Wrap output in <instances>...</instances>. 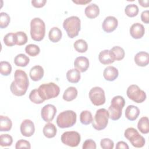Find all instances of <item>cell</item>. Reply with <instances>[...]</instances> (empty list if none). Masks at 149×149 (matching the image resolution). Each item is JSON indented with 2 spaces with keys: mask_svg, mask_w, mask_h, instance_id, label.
Segmentation results:
<instances>
[{
  "mask_svg": "<svg viewBox=\"0 0 149 149\" xmlns=\"http://www.w3.org/2000/svg\"><path fill=\"white\" fill-rule=\"evenodd\" d=\"M14 78L15 80L12 82L10 86L12 93L16 96L24 95L29 85L26 73L21 69H17L15 72Z\"/></svg>",
  "mask_w": 149,
  "mask_h": 149,
  "instance_id": "1",
  "label": "cell"
},
{
  "mask_svg": "<svg viewBox=\"0 0 149 149\" xmlns=\"http://www.w3.org/2000/svg\"><path fill=\"white\" fill-rule=\"evenodd\" d=\"M124 136L130 142L133 147L136 148H141L146 143L145 139L133 127L126 129L124 132Z\"/></svg>",
  "mask_w": 149,
  "mask_h": 149,
  "instance_id": "8",
  "label": "cell"
},
{
  "mask_svg": "<svg viewBox=\"0 0 149 149\" xmlns=\"http://www.w3.org/2000/svg\"><path fill=\"white\" fill-rule=\"evenodd\" d=\"M140 114V109L136 106L130 105L127 107L125 110V116L126 118L130 120H135Z\"/></svg>",
  "mask_w": 149,
  "mask_h": 149,
  "instance_id": "20",
  "label": "cell"
},
{
  "mask_svg": "<svg viewBox=\"0 0 149 149\" xmlns=\"http://www.w3.org/2000/svg\"><path fill=\"white\" fill-rule=\"evenodd\" d=\"M10 16L7 13L1 12L0 13V27L1 29L6 28L10 23Z\"/></svg>",
  "mask_w": 149,
  "mask_h": 149,
  "instance_id": "40",
  "label": "cell"
},
{
  "mask_svg": "<svg viewBox=\"0 0 149 149\" xmlns=\"http://www.w3.org/2000/svg\"><path fill=\"white\" fill-rule=\"evenodd\" d=\"M74 66L80 72H86L89 67L88 59L85 56H78L74 61Z\"/></svg>",
  "mask_w": 149,
  "mask_h": 149,
  "instance_id": "17",
  "label": "cell"
},
{
  "mask_svg": "<svg viewBox=\"0 0 149 149\" xmlns=\"http://www.w3.org/2000/svg\"><path fill=\"white\" fill-rule=\"evenodd\" d=\"M62 142L69 147H77L81 140L80 134L76 131H68L64 132L61 136Z\"/></svg>",
  "mask_w": 149,
  "mask_h": 149,
  "instance_id": "10",
  "label": "cell"
},
{
  "mask_svg": "<svg viewBox=\"0 0 149 149\" xmlns=\"http://www.w3.org/2000/svg\"><path fill=\"white\" fill-rule=\"evenodd\" d=\"M99 61L103 65H109L113 62L114 61L112 59L109 51L108 49H105L101 51L98 55Z\"/></svg>",
  "mask_w": 149,
  "mask_h": 149,
  "instance_id": "29",
  "label": "cell"
},
{
  "mask_svg": "<svg viewBox=\"0 0 149 149\" xmlns=\"http://www.w3.org/2000/svg\"><path fill=\"white\" fill-rule=\"evenodd\" d=\"M0 72L3 76H7L9 75L12 72L10 63L7 61H1L0 62Z\"/></svg>",
  "mask_w": 149,
  "mask_h": 149,
  "instance_id": "37",
  "label": "cell"
},
{
  "mask_svg": "<svg viewBox=\"0 0 149 149\" xmlns=\"http://www.w3.org/2000/svg\"><path fill=\"white\" fill-rule=\"evenodd\" d=\"M89 98L92 104L100 106L105 102V95L104 90L100 87H94L89 91Z\"/></svg>",
  "mask_w": 149,
  "mask_h": 149,
  "instance_id": "11",
  "label": "cell"
},
{
  "mask_svg": "<svg viewBox=\"0 0 149 149\" xmlns=\"http://www.w3.org/2000/svg\"><path fill=\"white\" fill-rule=\"evenodd\" d=\"M134 61L139 66L144 67L149 63V54L147 52L141 51L136 54Z\"/></svg>",
  "mask_w": 149,
  "mask_h": 149,
  "instance_id": "16",
  "label": "cell"
},
{
  "mask_svg": "<svg viewBox=\"0 0 149 149\" xmlns=\"http://www.w3.org/2000/svg\"><path fill=\"white\" fill-rule=\"evenodd\" d=\"M80 72L77 69H72L66 73V79L68 81L72 83H77L80 80Z\"/></svg>",
  "mask_w": 149,
  "mask_h": 149,
  "instance_id": "23",
  "label": "cell"
},
{
  "mask_svg": "<svg viewBox=\"0 0 149 149\" xmlns=\"http://www.w3.org/2000/svg\"><path fill=\"white\" fill-rule=\"evenodd\" d=\"M16 38V45H23L27 42V36L23 31H17L15 33Z\"/></svg>",
  "mask_w": 149,
  "mask_h": 149,
  "instance_id": "35",
  "label": "cell"
},
{
  "mask_svg": "<svg viewBox=\"0 0 149 149\" xmlns=\"http://www.w3.org/2000/svg\"><path fill=\"white\" fill-rule=\"evenodd\" d=\"M109 51L110 55L114 61H120L123 59L125 57V51L122 47L119 46H115Z\"/></svg>",
  "mask_w": 149,
  "mask_h": 149,
  "instance_id": "21",
  "label": "cell"
},
{
  "mask_svg": "<svg viewBox=\"0 0 149 149\" xmlns=\"http://www.w3.org/2000/svg\"><path fill=\"white\" fill-rule=\"evenodd\" d=\"M84 13L89 19L95 18L100 13L99 7L95 3L90 4L85 8Z\"/></svg>",
  "mask_w": 149,
  "mask_h": 149,
  "instance_id": "22",
  "label": "cell"
},
{
  "mask_svg": "<svg viewBox=\"0 0 149 149\" xmlns=\"http://www.w3.org/2000/svg\"><path fill=\"white\" fill-rule=\"evenodd\" d=\"M93 118L90 111L86 110L83 111L80 115V121L83 125H89L92 123Z\"/></svg>",
  "mask_w": 149,
  "mask_h": 149,
  "instance_id": "31",
  "label": "cell"
},
{
  "mask_svg": "<svg viewBox=\"0 0 149 149\" xmlns=\"http://www.w3.org/2000/svg\"><path fill=\"white\" fill-rule=\"evenodd\" d=\"M57 129L56 126L52 123H48L43 127L42 132L45 137L48 139L53 138L56 136Z\"/></svg>",
  "mask_w": 149,
  "mask_h": 149,
  "instance_id": "24",
  "label": "cell"
},
{
  "mask_svg": "<svg viewBox=\"0 0 149 149\" xmlns=\"http://www.w3.org/2000/svg\"><path fill=\"white\" fill-rule=\"evenodd\" d=\"M73 46L75 50L80 53H84L86 52L88 49V45L87 42L83 39L76 40L74 42Z\"/></svg>",
  "mask_w": 149,
  "mask_h": 149,
  "instance_id": "32",
  "label": "cell"
},
{
  "mask_svg": "<svg viewBox=\"0 0 149 149\" xmlns=\"http://www.w3.org/2000/svg\"><path fill=\"white\" fill-rule=\"evenodd\" d=\"M130 36L134 39H140L143 37L145 33L144 26L139 23L133 24L130 28Z\"/></svg>",
  "mask_w": 149,
  "mask_h": 149,
  "instance_id": "15",
  "label": "cell"
},
{
  "mask_svg": "<svg viewBox=\"0 0 149 149\" xmlns=\"http://www.w3.org/2000/svg\"><path fill=\"white\" fill-rule=\"evenodd\" d=\"M12 126V122L8 116H0V131L8 132L10 130Z\"/></svg>",
  "mask_w": 149,
  "mask_h": 149,
  "instance_id": "27",
  "label": "cell"
},
{
  "mask_svg": "<svg viewBox=\"0 0 149 149\" xmlns=\"http://www.w3.org/2000/svg\"><path fill=\"white\" fill-rule=\"evenodd\" d=\"M20 132L25 137H31L35 132L34 124L30 119H24L20 125Z\"/></svg>",
  "mask_w": 149,
  "mask_h": 149,
  "instance_id": "14",
  "label": "cell"
},
{
  "mask_svg": "<svg viewBox=\"0 0 149 149\" xmlns=\"http://www.w3.org/2000/svg\"><path fill=\"white\" fill-rule=\"evenodd\" d=\"M56 113V107L52 104L44 105L41 111V116L42 119L46 122L52 121Z\"/></svg>",
  "mask_w": 149,
  "mask_h": 149,
  "instance_id": "12",
  "label": "cell"
},
{
  "mask_svg": "<svg viewBox=\"0 0 149 149\" xmlns=\"http://www.w3.org/2000/svg\"><path fill=\"white\" fill-rule=\"evenodd\" d=\"M91 1H88V0H77V1H72L74 3H76L77 5H85L87 3H88L91 2Z\"/></svg>",
  "mask_w": 149,
  "mask_h": 149,
  "instance_id": "47",
  "label": "cell"
},
{
  "mask_svg": "<svg viewBox=\"0 0 149 149\" xmlns=\"http://www.w3.org/2000/svg\"><path fill=\"white\" fill-rule=\"evenodd\" d=\"M62 36V31L57 27H54L51 28L48 33L49 39L52 42H58L61 39Z\"/></svg>",
  "mask_w": 149,
  "mask_h": 149,
  "instance_id": "25",
  "label": "cell"
},
{
  "mask_svg": "<svg viewBox=\"0 0 149 149\" xmlns=\"http://www.w3.org/2000/svg\"><path fill=\"white\" fill-rule=\"evenodd\" d=\"M125 104V101L122 96L116 95L113 97L108 110L109 118L112 120H117L120 119Z\"/></svg>",
  "mask_w": 149,
  "mask_h": 149,
  "instance_id": "2",
  "label": "cell"
},
{
  "mask_svg": "<svg viewBox=\"0 0 149 149\" xmlns=\"http://www.w3.org/2000/svg\"><path fill=\"white\" fill-rule=\"evenodd\" d=\"M15 148L16 149H19V148H31V145L29 141L24 140V139H20L16 143V146H15Z\"/></svg>",
  "mask_w": 149,
  "mask_h": 149,
  "instance_id": "42",
  "label": "cell"
},
{
  "mask_svg": "<svg viewBox=\"0 0 149 149\" xmlns=\"http://www.w3.org/2000/svg\"><path fill=\"white\" fill-rule=\"evenodd\" d=\"M29 99L32 102L36 104H40L44 101V100L40 97L37 89H34L31 91L29 94Z\"/></svg>",
  "mask_w": 149,
  "mask_h": 149,
  "instance_id": "36",
  "label": "cell"
},
{
  "mask_svg": "<svg viewBox=\"0 0 149 149\" xmlns=\"http://www.w3.org/2000/svg\"><path fill=\"white\" fill-rule=\"evenodd\" d=\"M109 119V113L105 108H100L97 110L94 118L92 121L93 127L97 130L104 129L108 123Z\"/></svg>",
  "mask_w": 149,
  "mask_h": 149,
  "instance_id": "7",
  "label": "cell"
},
{
  "mask_svg": "<svg viewBox=\"0 0 149 149\" xmlns=\"http://www.w3.org/2000/svg\"><path fill=\"white\" fill-rule=\"evenodd\" d=\"M44 71L42 66L36 65L32 67L30 70L29 75L31 79L34 81L40 80L44 76Z\"/></svg>",
  "mask_w": 149,
  "mask_h": 149,
  "instance_id": "19",
  "label": "cell"
},
{
  "mask_svg": "<svg viewBox=\"0 0 149 149\" xmlns=\"http://www.w3.org/2000/svg\"><path fill=\"white\" fill-rule=\"evenodd\" d=\"M45 34V24L39 17L33 18L30 22V36L36 41H41Z\"/></svg>",
  "mask_w": 149,
  "mask_h": 149,
  "instance_id": "4",
  "label": "cell"
},
{
  "mask_svg": "<svg viewBox=\"0 0 149 149\" xmlns=\"http://www.w3.org/2000/svg\"><path fill=\"white\" fill-rule=\"evenodd\" d=\"M125 12L127 16L133 17L137 15L139 13V8L135 4H129L125 7Z\"/></svg>",
  "mask_w": 149,
  "mask_h": 149,
  "instance_id": "33",
  "label": "cell"
},
{
  "mask_svg": "<svg viewBox=\"0 0 149 149\" xmlns=\"http://www.w3.org/2000/svg\"><path fill=\"white\" fill-rule=\"evenodd\" d=\"M30 62L29 58L24 54H19L14 58V63L17 66L25 67Z\"/></svg>",
  "mask_w": 149,
  "mask_h": 149,
  "instance_id": "30",
  "label": "cell"
},
{
  "mask_svg": "<svg viewBox=\"0 0 149 149\" xmlns=\"http://www.w3.org/2000/svg\"><path fill=\"white\" fill-rule=\"evenodd\" d=\"M77 90L74 87H69L64 91L63 99L66 101H71L77 97Z\"/></svg>",
  "mask_w": 149,
  "mask_h": 149,
  "instance_id": "26",
  "label": "cell"
},
{
  "mask_svg": "<svg viewBox=\"0 0 149 149\" xmlns=\"http://www.w3.org/2000/svg\"><path fill=\"white\" fill-rule=\"evenodd\" d=\"M118 25V19L112 16H109L105 17L102 24V27L106 33H111L113 31Z\"/></svg>",
  "mask_w": 149,
  "mask_h": 149,
  "instance_id": "13",
  "label": "cell"
},
{
  "mask_svg": "<svg viewBox=\"0 0 149 149\" xmlns=\"http://www.w3.org/2000/svg\"><path fill=\"white\" fill-rule=\"evenodd\" d=\"M63 27L66 31L68 37L73 38L78 36L81 27V21L79 17L72 16L65 19Z\"/></svg>",
  "mask_w": 149,
  "mask_h": 149,
  "instance_id": "3",
  "label": "cell"
},
{
  "mask_svg": "<svg viewBox=\"0 0 149 149\" xmlns=\"http://www.w3.org/2000/svg\"><path fill=\"white\" fill-rule=\"evenodd\" d=\"M138 2L139 3V4L143 6V7H144V8H147V7H148L149 5V1L148 0H139L138 1Z\"/></svg>",
  "mask_w": 149,
  "mask_h": 149,
  "instance_id": "48",
  "label": "cell"
},
{
  "mask_svg": "<svg viewBox=\"0 0 149 149\" xmlns=\"http://www.w3.org/2000/svg\"><path fill=\"white\" fill-rule=\"evenodd\" d=\"M3 42L6 46L12 47L16 45L15 34L13 33H9L3 37Z\"/></svg>",
  "mask_w": 149,
  "mask_h": 149,
  "instance_id": "39",
  "label": "cell"
},
{
  "mask_svg": "<svg viewBox=\"0 0 149 149\" xmlns=\"http://www.w3.org/2000/svg\"><path fill=\"white\" fill-rule=\"evenodd\" d=\"M13 143L12 137L8 134H3L0 136V145L2 147H7L12 145Z\"/></svg>",
  "mask_w": 149,
  "mask_h": 149,
  "instance_id": "38",
  "label": "cell"
},
{
  "mask_svg": "<svg viewBox=\"0 0 149 149\" xmlns=\"http://www.w3.org/2000/svg\"><path fill=\"white\" fill-rule=\"evenodd\" d=\"M118 70L115 67L112 66H108L105 68L103 72L104 79L109 81H114L118 77Z\"/></svg>",
  "mask_w": 149,
  "mask_h": 149,
  "instance_id": "18",
  "label": "cell"
},
{
  "mask_svg": "<svg viewBox=\"0 0 149 149\" xmlns=\"http://www.w3.org/2000/svg\"><path fill=\"white\" fill-rule=\"evenodd\" d=\"M148 15H149V12L148 10H144L143 12H142L141 14V21L146 23V24H148L149 23V19H148Z\"/></svg>",
  "mask_w": 149,
  "mask_h": 149,
  "instance_id": "45",
  "label": "cell"
},
{
  "mask_svg": "<svg viewBox=\"0 0 149 149\" xmlns=\"http://www.w3.org/2000/svg\"><path fill=\"white\" fill-rule=\"evenodd\" d=\"M37 90L40 97L44 101L56 97L60 93L59 87L52 82L42 84Z\"/></svg>",
  "mask_w": 149,
  "mask_h": 149,
  "instance_id": "5",
  "label": "cell"
},
{
  "mask_svg": "<svg viewBox=\"0 0 149 149\" xmlns=\"http://www.w3.org/2000/svg\"><path fill=\"white\" fill-rule=\"evenodd\" d=\"M137 128L143 134H147L149 132V119L147 116H143L140 119L137 123Z\"/></svg>",
  "mask_w": 149,
  "mask_h": 149,
  "instance_id": "28",
  "label": "cell"
},
{
  "mask_svg": "<svg viewBox=\"0 0 149 149\" xmlns=\"http://www.w3.org/2000/svg\"><path fill=\"white\" fill-rule=\"evenodd\" d=\"M116 149H120V148L129 149V147L126 142L123 141H120L117 143V144L116 145Z\"/></svg>",
  "mask_w": 149,
  "mask_h": 149,
  "instance_id": "46",
  "label": "cell"
},
{
  "mask_svg": "<svg viewBox=\"0 0 149 149\" xmlns=\"http://www.w3.org/2000/svg\"><path fill=\"white\" fill-rule=\"evenodd\" d=\"M100 146L103 149H112L114 147V143L110 139L105 138L101 140Z\"/></svg>",
  "mask_w": 149,
  "mask_h": 149,
  "instance_id": "41",
  "label": "cell"
},
{
  "mask_svg": "<svg viewBox=\"0 0 149 149\" xmlns=\"http://www.w3.org/2000/svg\"><path fill=\"white\" fill-rule=\"evenodd\" d=\"M96 143L92 139H87L86 140L83 144L82 148L83 149H95L96 148Z\"/></svg>",
  "mask_w": 149,
  "mask_h": 149,
  "instance_id": "43",
  "label": "cell"
},
{
  "mask_svg": "<svg viewBox=\"0 0 149 149\" xmlns=\"http://www.w3.org/2000/svg\"><path fill=\"white\" fill-rule=\"evenodd\" d=\"M25 52L29 56H36L40 52V49L38 45L30 44L25 47Z\"/></svg>",
  "mask_w": 149,
  "mask_h": 149,
  "instance_id": "34",
  "label": "cell"
},
{
  "mask_svg": "<svg viewBox=\"0 0 149 149\" xmlns=\"http://www.w3.org/2000/svg\"><path fill=\"white\" fill-rule=\"evenodd\" d=\"M47 1L46 0H33L31 1V4L32 5L37 8H42L43 7L45 4L46 3Z\"/></svg>",
  "mask_w": 149,
  "mask_h": 149,
  "instance_id": "44",
  "label": "cell"
},
{
  "mask_svg": "<svg viewBox=\"0 0 149 149\" xmlns=\"http://www.w3.org/2000/svg\"><path fill=\"white\" fill-rule=\"evenodd\" d=\"M126 94L129 99L136 103L144 102L147 97L146 93L136 84H132L128 87Z\"/></svg>",
  "mask_w": 149,
  "mask_h": 149,
  "instance_id": "9",
  "label": "cell"
},
{
  "mask_svg": "<svg viewBox=\"0 0 149 149\" xmlns=\"http://www.w3.org/2000/svg\"><path fill=\"white\" fill-rule=\"evenodd\" d=\"M77 115L72 110H66L61 112L56 118V124L61 128H68L73 126L76 122Z\"/></svg>",
  "mask_w": 149,
  "mask_h": 149,
  "instance_id": "6",
  "label": "cell"
}]
</instances>
